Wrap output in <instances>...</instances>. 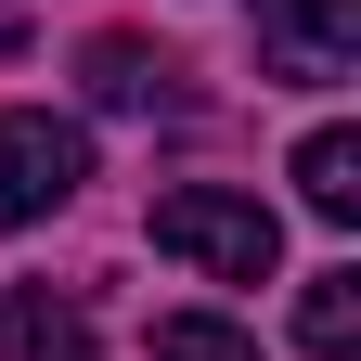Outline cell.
Here are the masks:
<instances>
[{"label": "cell", "instance_id": "5", "mask_svg": "<svg viewBox=\"0 0 361 361\" xmlns=\"http://www.w3.org/2000/svg\"><path fill=\"white\" fill-rule=\"evenodd\" d=\"M78 78H90V104H104V116H142V104H168V78H180V65L155 52V39H90V65H78Z\"/></svg>", "mask_w": 361, "mask_h": 361}, {"label": "cell", "instance_id": "4", "mask_svg": "<svg viewBox=\"0 0 361 361\" xmlns=\"http://www.w3.org/2000/svg\"><path fill=\"white\" fill-rule=\"evenodd\" d=\"M0 361H90V310L52 284H0Z\"/></svg>", "mask_w": 361, "mask_h": 361}, {"label": "cell", "instance_id": "2", "mask_svg": "<svg viewBox=\"0 0 361 361\" xmlns=\"http://www.w3.org/2000/svg\"><path fill=\"white\" fill-rule=\"evenodd\" d=\"M78 180H90V142H78L65 116H39V104H0V233L52 219Z\"/></svg>", "mask_w": 361, "mask_h": 361}, {"label": "cell", "instance_id": "9", "mask_svg": "<svg viewBox=\"0 0 361 361\" xmlns=\"http://www.w3.org/2000/svg\"><path fill=\"white\" fill-rule=\"evenodd\" d=\"M13 39H26V13H13V0H0V52H13Z\"/></svg>", "mask_w": 361, "mask_h": 361}, {"label": "cell", "instance_id": "8", "mask_svg": "<svg viewBox=\"0 0 361 361\" xmlns=\"http://www.w3.org/2000/svg\"><path fill=\"white\" fill-rule=\"evenodd\" d=\"M155 361H258V336L219 323V310H168V323H155Z\"/></svg>", "mask_w": 361, "mask_h": 361}, {"label": "cell", "instance_id": "6", "mask_svg": "<svg viewBox=\"0 0 361 361\" xmlns=\"http://www.w3.org/2000/svg\"><path fill=\"white\" fill-rule=\"evenodd\" d=\"M297 207L336 219V233L361 219V129H310V142H297Z\"/></svg>", "mask_w": 361, "mask_h": 361}, {"label": "cell", "instance_id": "7", "mask_svg": "<svg viewBox=\"0 0 361 361\" xmlns=\"http://www.w3.org/2000/svg\"><path fill=\"white\" fill-rule=\"evenodd\" d=\"M297 348H310V361H348V348H361V271H310V297H297Z\"/></svg>", "mask_w": 361, "mask_h": 361}, {"label": "cell", "instance_id": "1", "mask_svg": "<svg viewBox=\"0 0 361 361\" xmlns=\"http://www.w3.org/2000/svg\"><path fill=\"white\" fill-rule=\"evenodd\" d=\"M155 245L180 271H207V284H271L284 219H271L258 194H219V180H168V194H155Z\"/></svg>", "mask_w": 361, "mask_h": 361}, {"label": "cell", "instance_id": "3", "mask_svg": "<svg viewBox=\"0 0 361 361\" xmlns=\"http://www.w3.org/2000/svg\"><path fill=\"white\" fill-rule=\"evenodd\" d=\"M258 78L284 90L361 78V0H258Z\"/></svg>", "mask_w": 361, "mask_h": 361}]
</instances>
